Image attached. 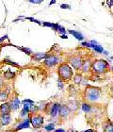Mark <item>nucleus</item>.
<instances>
[{
	"instance_id": "obj_18",
	"label": "nucleus",
	"mask_w": 113,
	"mask_h": 132,
	"mask_svg": "<svg viewBox=\"0 0 113 132\" xmlns=\"http://www.w3.org/2000/svg\"><path fill=\"white\" fill-rule=\"evenodd\" d=\"M92 48H93V49L98 53H104V48H103L101 45H99V44H95Z\"/></svg>"
},
{
	"instance_id": "obj_21",
	"label": "nucleus",
	"mask_w": 113,
	"mask_h": 132,
	"mask_svg": "<svg viewBox=\"0 0 113 132\" xmlns=\"http://www.w3.org/2000/svg\"><path fill=\"white\" fill-rule=\"evenodd\" d=\"M61 8L62 9H70L69 5H61Z\"/></svg>"
},
{
	"instance_id": "obj_20",
	"label": "nucleus",
	"mask_w": 113,
	"mask_h": 132,
	"mask_svg": "<svg viewBox=\"0 0 113 132\" xmlns=\"http://www.w3.org/2000/svg\"><path fill=\"white\" fill-rule=\"evenodd\" d=\"M53 128H54V126H53V125H50V126H47L46 127V129L51 130V129H53Z\"/></svg>"
},
{
	"instance_id": "obj_22",
	"label": "nucleus",
	"mask_w": 113,
	"mask_h": 132,
	"mask_svg": "<svg viewBox=\"0 0 113 132\" xmlns=\"http://www.w3.org/2000/svg\"><path fill=\"white\" fill-rule=\"evenodd\" d=\"M31 3H34V4H39V3H41V1H30Z\"/></svg>"
},
{
	"instance_id": "obj_10",
	"label": "nucleus",
	"mask_w": 113,
	"mask_h": 132,
	"mask_svg": "<svg viewBox=\"0 0 113 132\" xmlns=\"http://www.w3.org/2000/svg\"><path fill=\"white\" fill-rule=\"evenodd\" d=\"M91 64H92V62H91V61L90 60V59L84 61H83L82 67H81V71H82L83 73H87V72H89L91 69Z\"/></svg>"
},
{
	"instance_id": "obj_23",
	"label": "nucleus",
	"mask_w": 113,
	"mask_h": 132,
	"mask_svg": "<svg viewBox=\"0 0 113 132\" xmlns=\"http://www.w3.org/2000/svg\"><path fill=\"white\" fill-rule=\"evenodd\" d=\"M108 4L109 6H112L113 5V1H108Z\"/></svg>"
},
{
	"instance_id": "obj_5",
	"label": "nucleus",
	"mask_w": 113,
	"mask_h": 132,
	"mask_svg": "<svg viewBox=\"0 0 113 132\" xmlns=\"http://www.w3.org/2000/svg\"><path fill=\"white\" fill-rule=\"evenodd\" d=\"M68 61H69V63L75 69H76V70H79L80 69V70H81V67H82L83 61H83L82 58L79 57V56L74 55L68 59Z\"/></svg>"
},
{
	"instance_id": "obj_25",
	"label": "nucleus",
	"mask_w": 113,
	"mask_h": 132,
	"mask_svg": "<svg viewBox=\"0 0 113 132\" xmlns=\"http://www.w3.org/2000/svg\"><path fill=\"white\" fill-rule=\"evenodd\" d=\"M84 132H95L94 130H92V129H88V130H86V131H84Z\"/></svg>"
},
{
	"instance_id": "obj_11",
	"label": "nucleus",
	"mask_w": 113,
	"mask_h": 132,
	"mask_svg": "<svg viewBox=\"0 0 113 132\" xmlns=\"http://www.w3.org/2000/svg\"><path fill=\"white\" fill-rule=\"evenodd\" d=\"M8 104L11 106V110H16L17 109H19V107H20V101L17 96L11 98V101L8 102Z\"/></svg>"
},
{
	"instance_id": "obj_9",
	"label": "nucleus",
	"mask_w": 113,
	"mask_h": 132,
	"mask_svg": "<svg viewBox=\"0 0 113 132\" xmlns=\"http://www.w3.org/2000/svg\"><path fill=\"white\" fill-rule=\"evenodd\" d=\"M61 105L58 103H55L50 106V110L49 114L51 115V117H57L59 115V110H60Z\"/></svg>"
},
{
	"instance_id": "obj_1",
	"label": "nucleus",
	"mask_w": 113,
	"mask_h": 132,
	"mask_svg": "<svg viewBox=\"0 0 113 132\" xmlns=\"http://www.w3.org/2000/svg\"><path fill=\"white\" fill-rule=\"evenodd\" d=\"M58 76L59 80L66 82L69 81L75 77L74 76V71H73L72 67L68 63H60L58 67Z\"/></svg>"
},
{
	"instance_id": "obj_6",
	"label": "nucleus",
	"mask_w": 113,
	"mask_h": 132,
	"mask_svg": "<svg viewBox=\"0 0 113 132\" xmlns=\"http://www.w3.org/2000/svg\"><path fill=\"white\" fill-rule=\"evenodd\" d=\"M59 63V59L56 55H49L44 59V64L47 67H53Z\"/></svg>"
},
{
	"instance_id": "obj_7",
	"label": "nucleus",
	"mask_w": 113,
	"mask_h": 132,
	"mask_svg": "<svg viewBox=\"0 0 113 132\" xmlns=\"http://www.w3.org/2000/svg\"><path fill=\"white\" fill-rule=\"evenodd\" d=\"M71 110H70L69 107L67 105H61L60 110H59V119L60 120H66L69 117Z\"/></svg>"
},
{
	"instance_id": "obj_15",
	"label": "nucleus",
	"mask_w": 113,
	"mask_h": 132,
	"mask_svg": "<svg viewBox=\"0 0 113 132\" xmlns=\"http://www.w3.org/2000/svg\"><path fill=\"white\" fill-rule=\"evenodd\" d=\"M70 33H71V34H73V35L75 36L77 40H79V41H82L83 39H84V37H83L82 34H81V33H79V32H77V31L70 30Z\"/></svg>"
},
{
	"instance_id": "obj_13",
	"label": "nucleus",
	"mask_w": 113,
	"mask_h": 132,
	"mask_svg": "<svg viewBox=\"0 0 113 132\" xmlns=\"http://www.w3.org/2000/svg\"><path fill=\"white\" fill-rule=\"evenodd\" d=\"M104 132H113V124L110 121H108L104 126Z\"/></svg>"
},
{
	"instance_id": "obj_16",
	"label": "nucleus",
	"mask_w": 113,
	"mask_h": 132,
	"mask_svg": "<svg viewBox=\"0 0 113 132\" xmlns=\"http://www.w3.org/2000/svg\"><path fill=\"white\" fill-rule=\"evenodd\" d=\"M81 75H75V77H74V82L76 84V85H79L80 83H81Z\"/></svg>"
},
{
	"instance_id": "obj_26",
	"label": "nucleus",
	"mask_w": 113,
	"mask_h": 132,
	"mask_svg": "<svg viewBox=\"0 0 113 132\" xmlns=\"http://www.w3.org/2000/svg\"><path fill=\"white\" fill-rule=\"evenodd\" d=\"M2 84H3V81H2V79H1V78H0V88H1V87H2Z\"/></svg>"
},
{
	"instance_id": "obj_24",
	"label": "nucleus",
	"mask_w": 113,
	"mask_h": 132,
	"mask_svg": "<svg viewBox=\"0 0 113 132\" xmlns=\"http://www.w3.org/2000/svg\"><path fill=\"white\" fill-rule=\"evenodd\" d=\"M110 94H111V95L113 96V85H112V87L110 88Z\"/></svg>"
},
{
	"instance_id": "obj_14",
	"label": "nucleus",
	"mask_w": 113,
	"mask_h": 132,
	"mask_svg": "<svg viewBox=\"0 0 113 132\" xmlns=\"http://www.w3.org/2000/svg\"><path fill=\"white\" fill-rule=\"evenodd\" d=\"M8 98V94L6 91H0V101H2L5 103Z\"/></svg>"
},
{
	"instance_id": "obj_12",
	"label": "nucleus",
	"mask_w": 113,
	"mask_h": 132,
	"mask_svg": "<svg viewBox=\"0 0 113 132\" xmlns=\"http://www.w3.org/2000/svg\"><path fill=\"white\" fill-rule=\"evenodd\" d=\"M11 123V115L0 116V125L1 126H8Z\"/></svg>"
},
{
	"instance_id": "obj_27",
	"label": "nucleus",
	"mask_w": 113,
	"mask_h": 132,
	"mask_svg": "<svg viewBox=\"0 0 113 132\" xmlns=\"http://www.w3.org/2000/svg\"><path fill=\"white\" fill-rule=\"evenodd\" d=\"M66 132H74V131H72V130H69V131H66Z\"/></svg>"
},
{
	"instance_id": "obj_19",
	"label": "nucleus",
	"mask_w": 113,
	"mask_h": 132,
	"mask_svg": "<svg viewBox=\"0 0 113 132\" xmlns=\"http://www.w3.org/2000/svg\"><path fill=\"white\" fill-rule=\"evenodd\" d=\"M58 87H59L60 90H62V88H63V85H62V81H61V80H58Z\"/></svg>"
},
{
	"instance_id": "obj_8",
	"label": "nucleus",
	"mask_w": 113,
	"mask_h": 132,
	"mask_svg": "<svg viewBox=\"0 0 113 132\" xmlns=\"http://www.w3.org/2000/svg\"><path fill=\"white\" fill-rule=\"evenodd\" d=\"M11 108L8 102H5L0 105V116L4 115H11Z\"/></svg>"
},
{
	"instance_id": "obj_4",
	"label": "nucleus",
	"mask_w": 113,
	"mask_h": 132,
	"mask_svg": "<svg viewBox=\"0 0 113 132\" xmlns=\"http://www.w3.org/2000/svg\"><path fill=\"white\" fill-rule=\"evenodd\" d=\"M30 123L34 128H40L44 126V116L40 113H35L31 116Z\"/></svg>"
},
{
	"instance_id": "obj_2",
	"label": "nucleus",
	"mask_w": 113,
	"mask_h": 132,
	"mask_svg": "<svg viewBox=\"0 0 113 132\" xmlns=\"http://www.w3.org/2000/svg\"><path fill=\"white\" fill-rule=\"evenodd\" d=\"M91 70L92 71V73H94V74L96 75L106 74L109 70V64L105 60L98 59V60H96V61H94L92 62Z\"/></svg>"
},
{
	"instance_id": "obj_3",
	"label": "nucleus",
	"mask_w": 113,
	"mask_h": 132,
	"mask_svg": "<svg viewBox=\"0 0 113 132\" xmlns=\"http://www.w3.org/2000/svg\"><path fill=\"white\" fill-rule=\"evenodd\" d=\"M101 89L96 88V87H92V86H89L87 87L84 92V98L86 101L90 102V103H93L96 102L101 96Z\"/></svg>"
},
{
	"instance_id": "obj_28",
	"label": "nucleus",
	"mask_w": 113,
	"mask_h": 132,
	"mask_svg": "<svg viewBox=\"0 0 113 132\" xmlns=\"http://www.w3.org/2000/svg\"><path fill=\"white\" fill-rule=\"evenodd\" d=\"M0 126H1V125H0Z\"/></svg>"
},
{
	"instance_id": "obj_17",
	"label": "nucleus",
	"mask_w": 113,
	"mask_h": 132,
	"mask_svg": "<svg viewBox=\"0 0 113 132\" xmlns=\"http://www.w3.org/2000/svg\"><path fill=\"white\" fill-rule=\"evenodd\" d=\"M82 109L85 112H90V111H91V105L87 104V103H84V104L82 105Z\"/></svg>"
}]
</instances>
